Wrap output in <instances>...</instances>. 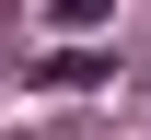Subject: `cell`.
Instances as JSON below:
<instances>
[{
	"instance_id": "2",
	"label": "cell",
	"mask_w": 151,
	"mask_h": 140,
	"mask_svg": "<svg viewBox=\"0 0 151 140\" xmlns=\"http://www.w3.org/2000/svg\"><path fill=\"white\" fill-rule=\"evenodd\" d=\"M105 12H116V0H47V23H58V35H93Z\"/></svg>"
},
{
	"instance_id": "1",
	"label": "cell",
	"mask_w": 151,
	"mask_h": 140,
	"mask_svg": "<svg viewBox=\"0 0 151 140\" xmlns=\"http://www.w3.org/2000/svg\"><path fill=\"white\" fill-rule=\"evenodd\" d=\"M105 70H116V59H93V47H58V59H35V82H47V94H93Z\"/></svg>"
}]
</instances>
